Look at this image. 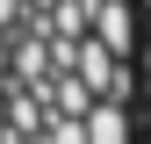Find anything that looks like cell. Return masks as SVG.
Here are the masks:
<instances>
[{"instance_id": "obj_1", "label": "cell", "mask_w": 151, "mask_h": 144, "mask_svg": "<svg viewBox=\"0 0 151 144\" xmlns=\"http://www.w3.org/2000/svg\"><path fill=\"white\" fill-rule=\"evenodd\" d=\"M137 144H151V0H137Z\"/></svg>"}]
</instances>
